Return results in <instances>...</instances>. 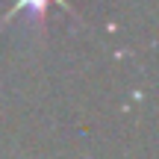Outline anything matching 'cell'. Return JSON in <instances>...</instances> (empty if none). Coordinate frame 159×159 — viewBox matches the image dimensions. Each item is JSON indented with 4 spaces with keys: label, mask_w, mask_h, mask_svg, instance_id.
<instances>
[{
    "label": "cell",
    "mask_w": 159,
    "mask_h": 159,
    "mask_svg": "<svg viewBox=\"0 0 159 159\" xmlns=\"http://www.w3.org/2000/svg\"><path fill=\"white\" fill-rule=\"evenodd\" d=\"M50 6H59V9H65V12H71V15H77L74 6H71L68 0H15V3L9 6V12L0 18V27H3V24H9L12 18H18V15H30V18H35V21H44Z\"/></svg>",
    "instance_id": "cell-1"
}]
</instances>
